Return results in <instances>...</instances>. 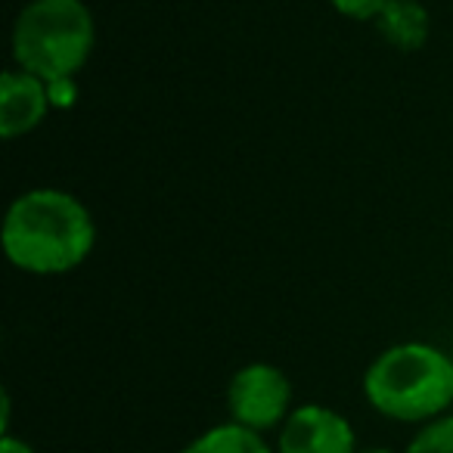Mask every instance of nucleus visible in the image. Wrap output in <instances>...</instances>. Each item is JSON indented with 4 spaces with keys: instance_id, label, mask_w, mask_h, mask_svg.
<instances>
[{
    "instance_id": "obj_1",
    "label": "nucleus",
    "mask_w": 453,
    "mask_h": 453,
    "mask_svg": "<svg viewBox=\"0 0 453 453\" xmlns=\"http://www.w3.org/2000/svg\"><path fill=\"white\" fill-rule=\"evenodd\" d=\"M0 240L10 265L19 271L35 277H63L90 258L96 224L78 196L38 187L10 202Z\"/></svg>"
},
{
    "instance_id": "obj_2",
    "label": "nucleus",
    "mask_w": 453,
    "mask_h": 453,
    "mask_svg": "<svg viewBox=\"0 0 453 453\" xmlns=\"http://www.w3.org/2000/svg\"><path fill=\"white\" fill-rule=\"evenodd\" d=\"M364 395L388 419L432 422L453 403V360L426 342H403L372 360Z\"/></svg>"
},
{
    "instance_id": "obj_3",
    "label": "nucleus",
    "mask_w": 453,
    "mask_h": 453,
    "mask_svg": "<svg viewBox=\"0 0 453 453\" xmlns=\"http://www.w3.org/2000/svg\"><path fill=\"white\" fill-rule=\"evenodd\" d=\"M96 44V22L84 0H28L13 22L16 69L41 81L75 78Z\"/></svg>"
},
{
    "instance_id": "obj_4",
    "label": "nucleus",
    "mask_w": 453,
    "mask_h": 453,
    "mask_svg": "<svg viewBox=\"0 0 453 453\" xmlns=\"http://www.w3.org/2000/svg\"><path fill=\"white\" fill-rule=\"evenodd\" d=\"M292 385L273 364H249L230 379L226 407L240 426L252 432H267L289 419Z\"/></svg>"
},
{
    "instance_id": "obj_5",
    "label": "nucleus",
    "mask_w": 453,
    "mask_h": 453,
    "mask_svg": "<svg viewBox=\"0 0 453 453\" xmlns=\"http://www.w3.org/2000/svg\"><path fill=\"white\" fill-rule=\"evenodd\" d=\"M277 453H360L351 422L320 403L292 410L283 422Z\"/></svg>"
},
{
    "instance_id": "obj_6",
    "label": "nucleus",
    "mask_w": 453,
    "mask_h": 453,
    "mask_svg": "<svg viewBox=\"0 0 453 453\" xmlns=\"http://www.w3.org/2000/svg\"><path fill=\"white\" fill-rule=\"evenodd\" d=\"M50 106L47 81L22 69H7L0 75V137L16 140L32 134L44 121Z\"/></svg>"
},
{
    "instance_id": "obj_7",
    "label": "nucleus",
    "mask_w": 453,
    "mask_h": 453,
    "mask_svg": "<svg viewBox=\"0 0 453 453\" xmlns=\"http://www.w3.org/2000/svg\"><path fill=\"white\" fill-rule=\"evenodd\" d=\"M372 22H376L379 35L403 53L419 50L428 41V10L419 0H388Z\"/></svg>"
},
{
    "instance_id": "obj_8",
    "label": "nucleus",
    "mask_w": 453,
    "mask_h": 453,
    "mask_svg": "<svg viewBox=\"0 0 453 453\" xmlns=\"http://www.w3.org/2000/svg\"><path fill=\"white\" fill-rule=\"evenodd\" d=\"M180 453H273L261 432L240 426V422H224V426L208 428L196 441H189Z\"/></svg>"
},
{
    "instance_id": "obj_9",
    "label": "nucleus",
    "mask_w": 453,
    "mask_h": 453,
    "mask_svg": "<svg viewBox=\"0 0 453 453\" xmlns=\"http://www.w3.org/2000/svg\"><path fill=\"white\" fill-rule=\"evenodd\" d=\"M407 453H453V416L432 419L413 441Z\"/></svg>"
},
{
    "instance_id": "obj_10",
    "label": "nucleus",
    "mask_w": 453,
    "mask_h": 453,
    "mask_svg": "<svg viewBox=\"0 0 453 453\" xmlns=\"http://www.w3.org/2000/svg\"><path fill=\"white\" fill-rule=\"evenodd\" d=\"M329 4H333L335 13L348 16V19L370 22V19H376V16L382 13L388 0H329Z\"/></svg>"
},
{
    "instance_id": "obj_11",
    "label": "nucleus",
    "mask_w": 453,
    "mask_h": 453,
    "mask_svg": "<svg viewBox=\"0 0 453 453\" xmlns=\"http://www.w3.org/2000/svg\"><path fill=\"white\" fill-rule=\"evenodd\" d=\"M47 90H50V106L53 109H69V106H75V100H78V84H75V78H59V81H50V84H47Z\"/></svg>"
},
{
    "instance_id": "obj_12",
    "label": "nucleus",
    "mask_w": 453,
    "mask_h": 453,
    "mask_svg": "<svg viewBox=\"0 0 453 453\" xmlns=\"http://www.w3.org/2000/svg\"><path fill=\"white\" fill-rule=\"evenodd\" d=\"M0 453H35L32 444H26V441L13 438V434H4V441H0Z\"/></svg>"
},
{
    "instance_id": "obj_13",
    "label": "nucleus",
    "mask_w": 453,
    "mask_h": 453,
    "mask_svg": "<svg viewBox=\"0 0 453 453\" xmlns=\"http://www.w3.org/2000/svg\"><path fill=\"white\" fill-rule=\"evenodd\" d=\"M360 453H391V450H385V447H372V450H360Z\"/></svg>"
}]
</instances>
